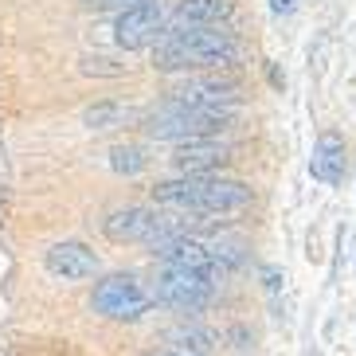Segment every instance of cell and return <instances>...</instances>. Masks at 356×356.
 I'll use <instances>...</instances> for the list:
<instances>
[{
	"mask_svg": "<svg viewBox=\"0 0 356 356\" xmlns=\"http://www.w3.org/2000/svg\"><path fill=\"white\" fill-rule=\"evenodd\" d=\"M137 0H90V8H118V12H126L134 8Z\"/></svg>",
	"mask_w": 356,
	"mask_h": 356,
	"instance_id": "18",
	"label": "cell"
},
{
	"mask_svg": "<svg viewBox=\"0 0 356 356\" xmlns=\"http://www.w3.org/2000/svg\"><path fill=\"white\" fill-rule=\"evenodd\" d=\"M348 172V137L341 129H321L309 153V177L325 188H341Z\"/></svg>",
	"mask_w": 356,
	"mask_h": 356,
	"instance_id": "9",
	"label": "cell"
},
{
	"mask_svg": "<svg viewBox=\"0 0 356 356\" xmlns=\"http://www.w3.org/2000/svg\"><path fill=\"white\" fill-rule=\"evenodd\" d=\"M208 251H211V259H216V266H220V274L243 270V266L251 262V247H247V239L235 235V231H223V235L208 239Z\"/></svg>",
	"mask_w": 356,
	"mask_h": 356,
	"instance_id": "14",
	"label": "cell"
},
{
	"mask_svg": "<svg viewBox=\"0 0 356 356\" xmlns=\"http://www.w3.org/2000/svg\"><path fill=\"white\" fill-rule=\"evenodd\" d=\"M153 356H184V353H172V348H165V353H153Z\"/></svg>",
	"mask_w": 356,
	"mask_h": 356,
	"instance_id": "20",
	"label": "cell"
},
{
	"mask_svg": "<svg viewBox=\"0 0 356 356\" xmlns=\"http://www.w3.org/2000/svg\"><path fill=\"white\" fill-rule=\"evenodd\" d=\"M153 259H161L165 266H177V270H192V274H204V278H223L216 259L208 251V239H200V235H168V239L153 243L149 247Z\"/></svg>",
	"mask_w": 356,
	"mask_h": 356,
	"instance_id": "7",
	"label": "cell"
},
{
	"mask_svg": "<svg viewBox=\"0 0 356 356\" xmlns=\"http://www.w3.org/2000/svg\"><path fill=\"white\" fill-rule=\"evenodd\" d=\"M165 345L172 348V353H184V356H208L211 348L220 345V337L211 333V329H204L200 321L184 317L180 325H172L165 333Z\"/></svg>",
	"mask_w": 356,
	"mask_h": 356,
	"instance_id": "13",
	"label": "cell"
},
{
	"mask_svg": "<svg viewBox=\"0 0 356 356\" xmlns=\"http://www.w3.org/2000/svg\"><path fill=\"white\" fill-rule=\"evenodd\" d=\"M129 118H134L129 106H122V102H98V106H90V110L83 114V122H86V129H114V126H126Z\"/></svg>",
	"mask_w": 356,
	"mask_h": 356,
	"instance_id": "15",
	"label": "cell"
},
{
	"mask_svg": "<svg viewBox=\"0 0 356 356\" xmlns=\"http://www.w3.org/2000/svg\"><path fill=\"white\" fill-rule=\"evenodd\" d=\"M168 98L180 106H192V110H235L239 106V83L235 79H220V74L188 79V83L177 86Z\"/></svg>",
	"mask_w": 356,
	"mask_h": 356,
	"instance_id": "10",
	"label": "cell"
},
{
	"mask_svg": "<svg viewBox=\"0 0 356 356\" xmlns=\"http://www.w3.org/2000/svg\"><path fill=\"white\" fill-rule=\"evenodd\" d=\"M235 12V0H180L172 16H165V32H188V28H220Z\"/></svg>",
	"mask_w": 356,
	"mask_h": 356,
	"instance_id": "12",
	"label": "cell"
},
{
	"mask_svg": "<svg viewBox=\"0 0 356 356\" xmlns=\"http://www.w3.org/2000/svg\"><path fill=\"white\" fill-rule=\"evenodd\" d=\"M161 32H165V4L161 0H137L134 8L118 12V20H114V40L126 51L153 47L161 40Z\"/></svg>",
	"mask_w": 356,
	"mask_h": 356,
	"instance_id": "6",
	"label": "cell"
},
{
	"mask_svg": "<svg viewBox=\"0 0 356 356\" xmlns=\"http://www.w3.org/2000/svg\"><path fill=\"white\" fill-rule=\"evenodd\" d=\"M314 356H317V353H314Z\"/></svg>",
	"mask_w": 356,
	"mask_h": 356,
	"instance_id": "21",
	"label": "cell"
},
{
	"mask_svg": "<svg viewBox=\"0 0 356 356\" xmlns=\"http://www.w3.org/2000/svg\"><path fill=\"white\" fill-rule=\"evenodd\" d=\"M262 282H266V290H278V282H282V274L274 270V266H262Z\"/></svg>",
	"mask_w": 356,
	"mask_h": 356,
	"instance_id": "19",
	"label": "cell"
},
{
	"mask_svg": "<svg viewBox=\"0 0 356 356\" xmlns=\"http://www.w3.org/2000/svg\"><path fill=\"white\" fill-rule=\"evenodd\" d=\"M231 126H235V110H192V106H180L172 98H165L145 118V137L184 145V141H200V137H220Z\"/></svg>",
	"mask_w": 356,
	"mask_h": 356,
	"instance_id": "3",
	"label": "cell"
},
{
	"mask_svg": "<svg viewBox=\"0 0 356 356\" xmlns=\"http://www.w3.org/2000/svg\"><path fill=\"white\" fill-rule=\"evenodd\" d=\"M243 59L239 40L223 28H188V32H161L153 43V67L168 74L184 71H227Z\"/></svg>",
	"mask_w": 356,
	"mask_h": 356,
	"instance_id": "1",
	"label": "cell"
},
{
	"mask_svg": "<svg viewBox=\"0 0 356 356\" xmlns=\"http://www.w3.org/2000/svg\"><path fill=\"white\" fill-rule=\"evenodd\" d=\"M153 305V290L137 274H110L90 293V309L110 321H141Z\"/></svg>",
	"mask_w": 356,
	"mask_h": 356,
	"instance_id": "4",
	"label": "cell"
},
{
	"mask_svg": "<svg viewBox=\"0 0 356 356\" xmlns=\"http://www.w3.org/2000/svg\"><path fill=\"white\" fill-rule=\"evenodd\" d=\"M149 157L141 145H114L110 149V168H114L118 177H137V172H145Z\"/></svg>",
	"mask_w": 356,
	"mask_h": 356,
	"instance_id": "16",
	"label": "cell"
},
{
	"mask_svg": "<svg viewBox=\"0 0 356 356\" xmlns=\"http://www.w3.org/2000/svg\"><path fill=\"white\" fill-rule=\"evenodd\" d=\"M298 12V0H270V16L274 20H290Z\"/></svg>",
	"mask_w": 356,
	"mask_h": 356,
	"instance_id": "17",
	"label": "cell"
},
{
	"mask_svg": "<svg viewBox=\"0 0 356 356\" xmlns=\"http://www.w3.org/2000/svg\"><path fill=\"white\" fill-rule=\"evenodd\" d=\"M231 141L223 137H200L172 149V168L180 177H216L223 165H231Z\"/></svg>",
	"mask_w": 356,
	"mask_h": 356,
	"instance_id": "8",
	"label": "cell"
},
{
	"mask_svg": "<svg viewBox=\"0 0 356 356\" xmlns=\"http://www.w3.org/2000/svg\"><path fill=\"white\" fill-rule=\"evenodd\" d=\"M211 293H216L211 278L192 274V270H177V266H165L153 278V302L172 309V314H180V317H196L200 309H208Z\"/></svg>",
	"mask_w": 356,
	"mask_h": 356,
	"instance_id": "5",
	"label": "cell"
},
{
	"mask_svg": "<svg viewBox=\"0 0 356 356\" xmlns=\"http://www.w3.org/2000/svg\"><path fill=\"white\" fill-rule=\"evenodd\" d=\"M43 266H47L51 278H63V282H86V278H95L98 274L102 262H98V254L90 251L86 243L63 239V243H55V247H47Z\"/></svg>",
	"mask_w": 356,
	"mask_h": 356,
	"instance_id": "11",
	"label": "cell"
},
{
	"mask_svg": "<svg viewBox=\"0 0 356 356\" xmlns=\"http://www.w3.org/2000/svg\"><path fill=\"white\" fill-rule=\"evenodd\" d=\"M251 200L254 192L231 177H177L153 188V204L180 216H235Z\"/></svg>",
	"mask_w": 356,
	"mask_h": 356,
	"instance_id": "2",
	"label": "cell"
}]
</instances>
